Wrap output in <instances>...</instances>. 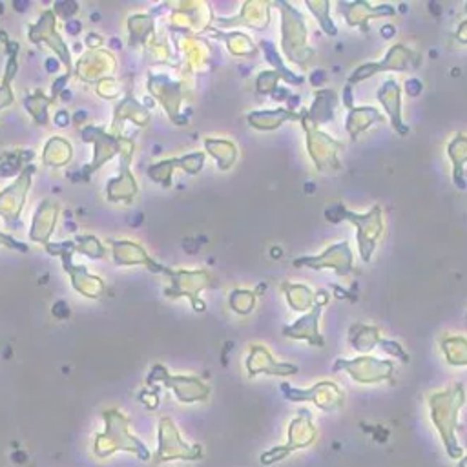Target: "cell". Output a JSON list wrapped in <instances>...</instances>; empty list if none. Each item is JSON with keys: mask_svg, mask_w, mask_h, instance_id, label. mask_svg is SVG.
<instances>
[{"mask_svg": "<svg viewBox=\"0 0 467 467\" xmlns=\"http://www.w3.org/2000/svg\"><path fill=\"white\" fill-rule=\"evenodd\" d=\"M93 451H95V456H99V459H106V456L114 454L115 451H130L145 462L150 460L148 449L142 445L141 440H137L128 431V422L115 411L106 415V431L102 435H97Z\"/></svg>", "mask_w": 467, "mask_h": 467, "instance_id": "1", "label": "cell"}, {"mask_svg": "<svg viewBox=\"0 0 467 467\" xmlns=\"http://www.w3.org/2000/svg\"><path fill=\"white\" fill-rule=\"evenodd\" d=\"M199 447H188L183 444L179 438V432L174 427V423L170 420H163L161 427H159V451L155 454V462H168L174 459H185L194 460L199 459Z\"/></svg>", "mask_w": 467, "mask_h": 467, "instance_id": "2", "label": "cell"}]
</instances>
